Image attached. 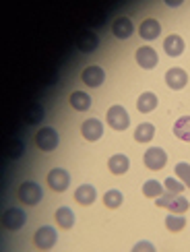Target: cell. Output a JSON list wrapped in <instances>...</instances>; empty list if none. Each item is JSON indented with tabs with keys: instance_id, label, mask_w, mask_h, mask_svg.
<instances>
[{
	"instance_id": "obj_1",
	"label": "cell",
	"mask_w": 190,
	"mask_h": 252,
	"mask_svg": "<svg viewBox=\"0 0 190 252\" xmlns=\"http://www.w3.org/2000/svg\"><path fill=\"white\" fill-rule=\"evenodd\" d=\"M157 207L170 209L172 213H186V211H188V201H186L182 194L167 192V194L157 196Z\"/></svg>"
},
{
	"instance_id": "obj_2",
	"label": "cell",
	"mask_w": 190,
	"mask_h": 252,
	"mask_svg": "<svg viewBox=\"0 0 190 252\" xmlns=\"http://www.w3.org/2000/svg\"><path fill=\"white\" fill-rule=\"evenodd\" d=\"M27 221V215L23 209H15V207H8L6 211L2 213V227L4 229H10V232H17L25 225Z\"/></svg>"
},
{
	"instance_id": "obj_3",
	"label": "cell",
	"mask_w": 190,
	"mask_h": 252,
	"mask_svg": "<svg viewBox=\"0 0 190 252\" xmlns=\"http://www.w3.org/2000/svg\"><path fill=\"white\" fill-rule=\"evenodd\" d=\"M41 196H44V190L35 182H23L19 186V198L25 205H37L41 201Z\"/></svg>"
},
{
	"instance_id": "obj_4",
	"label": "cell",
	"mask_w": 190,
	"mask_h": 252,
	"mask_svg": "<svg viewBox=\"0 0 190 252\" xmlns=\"http://www.w3.org/2000/svg\"><path fill=\"white\" fill-rule=\"evenodd\" d=\"M35 143L41 151H54L58 143H60V136L54 128H50V126H46V128H41L37 134H35Z\"/></svg>"
},
{
	"instance_id": "obj_5",
	"label": "cell",
	"mask_w": 190,
	"mask_h": 252,
	"mask_svg": "<svg viewBox=\"0 0 190 252\" xmlns=\"http://www.w3.org/2000/svg\"><path fill=\"white\" fill-rule=\"evenodd\" d=\"M108 124L114 130H126L130 124V116L122 106H112L108 110Z\"/></svg>"
},
{
	"instance_id": "obj_6",
	"label": "cell",
	"mask_w": 190,
	"mask_h": 252,
	"mask_svg": "<svg viewBox=\"0 0 190 252\" xmlns=\"http://www.w3.org/2000/svg\"><path fill=\"white\" fill-rule=\"evenodd\" d=\"M145 165L149 167V170L157 172V170H161V167L167 163V153L161 149V147H151V149H147L145 151Z\"/></svg>"
},
{
	"instance_id": "obj_7",
	"label": "cell",
	"mask_w": 190,
	"mask_h": 252,
	"mask_svg": "<svg viewBox=\"0 0 190 252\" xmlns=\"http://www.w3.org/2000/svg\"><path fill=\"white\" fill-rule=\"evenodd\" d=\"M48 184L52 190H56V192H64L68 184H70V176L66 170H62V167H54L50 174H48Z\"/></svg>"
},
{
	"instance_id": "obj_8",
	"label": "cell",
	"mask_w": 190,
	"mask_h": 252,
	"mask_svg": "<svg viewBox=\"0 0 190 252\" xmlns=\"http://www.w3.org/2000/svg\"><path fill=\"white\" fill-rule=\"evenodd\" d=\"M33 242H35V246L41 248V250L54 248V244H56V229L50 227V225H41L37 232H35Z\"/></svg>"
},
{
	"instance_id": "obj_9",
	"label": "cell",
	"mask_w": 190,
	"mask_h": 252,
	"mask_svg": "<svg viewBox=\"0 0 190 252\" xmlns=\"http://www.w3.org/2000/svg\"><path fill=\"white\" fill-rule=\"evenodd\" d=\"M136 62L141 64V68H147L151 70L157 66V62H159V56H157V52L151 48V46H143L136 50Z\"/></svg>"
},
{
	"instance_id": "obj_10",
	"label": "cell",
	"mask_w": 190,
	"mask_h": 252,
	"mask_svg": "<svg viewBox=\"0 0 190 252\" xmlns=\"http://www.w3.org/2000/svg\"><path fill=\"white\" fill-rule=\"evenodd\" d=\"M165 83H167V87L174 89V91H180L186 87V83H188V75H186V70L184 68H170L165 72Z\"/></svg>"
},
{
	"instance_id": "obj_11",
	"label": "cell",
	"mask_w": 190,
	"mask_h": 252,
	"mask_svg": "<svg viewBox=\"0 0 190 252\" xmlns=\"http://www.w3.org/2000/svg\"><path fill=\"white\" fill-rule=\"evenodd\" d=\"M81 132H83V136H85L87 141H97V139H101V134H103V126H101V122L97 118H89V120L83 122Z\"/></svg>"
},
{
	"instance_id": "obj_12",
	"label": "cell",
	"mask_w": 190,
	"mask_h": 252,
	"mask_svg": "<svg viewBox=\"0 0 190 252\" xmlns=\"http://www.w3.org/2000/svg\"><path fill=\"white\" fill-rule=\"evenodd\" d=\"M81 79L89 87H99L101 83H103V79H105V72H103L101 66H87L85 70H83Z\"/></svg>"
},
{
	"instance_id": "obj_13",
	"label": "cell",
	"mask_w": 190,
	"mask_h": 252,
	"mask_svg": "<svg viewBox=\"0 0 190 252\" xmlns=\"http://www.w3.org/2000/svg\"><path fill=\"white\" fill-rule=\"evenodd\" d=\"M112 31H114V35L118 39H128L132 35V31H134V25H132V21L128 17H118L114 21Z\"/></svg>"
},
{
	"instance_id": "obj_14",
	"label": "cell",
	"mask_w": 190,
	"mask_h": 252,
	"mask_svg": "<svg viewBox=\"0 0 190 252\" xmlns=\"http://www.w3.org/2000/svg\"><path fill=\"white\" fill-rule=\"evenodd\" d=\"M139 33H141V37L147 39V41L157 39V37H159V33H161L159 21H157V19H145L143 23H141V27H139Z\"/></svg>"
},
{
	"instance_id": "obj_15",
	"label": "cell",
	"mask_w": 190,
	"mask_h": 252,
	"mask_svg": "<svg viewBox=\"0 0 190 252\" xmlns=\"http://www.w3.org/2000/svg\"><path fill=\"white\" fill-rule=\"evenodd\" d=\"M163 48H165V54H167V56L176 58V56H180L182 52H184L186 44H184V39H182L180 35H176V33H174V35H167V37H165Z\"/></svg>"
},
{
	"instance_id": "obj_16",
	"label": "cell",
	"mask_w": 190,
	"mask_h": 252,
	"mask_svg": "<svg viewBox=\"0 0 190 252\" xmlns=\"http://www.w3.org/2000/svg\"><path fill=\"white\" fill-rule=\"evenodd\" d=\"M95 198H97V192L91 184H81L77 190H75V201L79 205H93Z\"/></svg>"
},
{
	"instance_id": "obj_17",
	"label": "cell",
	"mask_w": 190,
	"mask_h": 252,
	"mask_svg": "<svg viewBox=\"0 0 190 252\" xmlns=\"http://www.w3.org/2000/svg\"><path fill=\"white\" fill-rule=\"evenodd\" d=\"M97 46H99V39L93 31H83L77 37V48L81 52H93V50H97Z\"/></svg>"
},
{
	"instance_id": "obj_18",
	"label": "cell",
	"mask_w": 190,
	"mask_h": 252,
	"mask_svg": "<svg viewBox=\"0 0 190 252\" xmlns=\"http://www.w3.org/2000/svg\"><path fill=\"white\" fill-rule=\"evenodd\" d=\"M136 108H139V112H143V114L153 112L157 108V95H155V93H151V91L141 93V97L136 99Z\"/></svg>"
},
{
	"instance_id": "obj_19",
	"label": "cell",
	"mask_w": 190,
	"mask_h": 252,
	"mask_svg": "<svg viewBox=\"0 0 190 252\" xmlns=\"http://www.w3.org/2000/svg\"><path fill=\"white\" fill-rule=\"evenodd\" d=\"M108 165H110V172H112V174H116V176H122V174L128 172L130 161H128V157H126V155L118 153V155H114V157H112Z\"/></svg>"
},
{
	"instance_id": "obj_20",
	"label": "cell",
	"mask_w": 190,
	"mask_h": 252,
	"mask_svg": "<svg viewBox=\"0 0 190 252\" xmlns=\"http://www.w3.org/2000/svg\"><path fill=\"white\" fill-rule=\"evenodd\" d=\"M70 106L75 108L77 112L89 110V108H91V97H89V93H83V91L70 93Z\"/></svg>"
},
{
	"instance_id": "obj_21",
	"label": "cell",
	"mask_w": 190,
	"mask_h": 252,
	"mask_svg": "<svg viewBox=\"0 0 190 252\" xmlns=\"http://www.w3.org/2000/svg\"><path fill=\"white\" fill-rule=\"evenodd\" d=\"M44 116H46V112L41 108V103H29L27 110H25V122L27 124H39L44 120Z\"/></svg>"
},
{
	"instance_id": "obj_22",
	"label": "cell",
	"mask_w": 190,
	"mask_h": 252,
	"mask_svg": "<svg viewBox=\"0 0 190 252\" xmlns=\"http://www.w3.org/2000/svg\"><path fill=\"white\" fill-rule=\"evenodd\" d=\"M174 134H176L180 141L190 143V116H182V118L176 120V124H174Z\"/></svg>"
},
{
	"instance_id": "obj_23",
	"label": "cell",
	"mask_w": 190,
	"mask_h": 252,
	"mask_svg": "<svg viewBox=\"0 0 190 252\" xmlns=\"http://www.w3.org/2000/svg\"><path fill=\"white\" fill-rule=\"evenodd\" d=\"M153 134H155V126L149 124V122H143L136 126V130H134V141L136 143H149L153 139Z\"/></svg>"
},
{
	"instance_id": "obj_24",
	"label": "cell",
	"mask_w": 190,
	"mask_h": 252,
	"mask_svg": "<svg viewBox=\"0 0 190 252\" xmlns=\"http://www.w3.org/2000/svg\"><path fill=\"white\" fill-rule=\"evenodd\" d=\"M56 223L62 229H70L72 225H75V213H72L68 207H60L56 211Z\"/></svg>"
},
{
	"instance_id": "obj_25",
	"label": "cell",
	"mask_w": 190,
	"mask_h": 252,
	"mask_svg": "<svg viewBox=\"0 0 190 252\" xmlns=\"http://www.w3.org/2000/svg\"><path fill=\"white\" fill-rule=\"evenodd\" d=\"M23 151H25V145L19 139H10L4 147V155L8 157V159H17V157L23 155Z\"/></svg>"
},
{
	"instance_id": "obj_26",
	"label": "cell",
	"mask_w": 190,
	"mask_h": 252,
	"mask_svg": "<svg viewBox=\"0 0 190 252\" xmlns=\"http://www.w3.org/2000/svg\"><path fill=\"white\" fill-rule=\"evenodd\" d=\"M184 225H186V219L182 217V213H172L165 217V227L170 232H180V229H184Z\"/></svg>"
},
{
	"instance_id": "obj_27",
	"label": "cell",
	"mask_w": 190,
	"mask_h": 252,
	"mask_svg": "<svg viewBox=\"0 0 190 252\" xmlns=\"http://www.w3.org/2000/svg\"><path fill=\"white\" fill-rule=\"evenodd\" d=\"M143 194L149 196V198H157V196L163 194V186L157 182V180H147L143 184Z\"/></svg>"
},
{
	"instance_id": "obj_28",
	"label": "cell",
	"mask_w": 190,
	"mask_h": 252,
	"mask_svg": "<svg viewBox=\"0 0 190 252\" xmlns=\"http://www.w3.org/2000/svg\"><path fill=\"white\" fill-rule=\"evenodd\" d=\"M103 205L108 209H118L122 205V192L120 190H108L103 194Z\"/></svg>"
},
{
	"instance_id": "obj_29",
	"label": "cell",
	"mask_w": 190,
	"mask_h": 252,
	"mask_svg": "<svg viewBox=\"0 0 190 252\" xmlns=\"http://www.w3.org/2000/svg\"><path fill=\"white\" fill-rule=\"evenodd\" d=\"M176 176L180 178V182H184V186L190 188V165L188 163H178L176 165Z\"/></svg>"
},
{
	"instance_id": "obj_30",
	"label": "cell",
	"mask_w": 190,
	"mask_h": 252,
	"mask_svg": "<svg viewBox=\"0 0 190 252\" xmlns=\"http://www.w3.org/2000/svg\"><path fill=\"white\" fill-rule=\"evenodd\" d=\"M165 188H167V192H174V194H180V192H184V182H178V180H174V178H167L165 180Z\"/></svg>"
},
{
	"instance_id": "obj_31",
	"label": "cell",
	"mask_w": 190,
	"mask_h": 252,
	"mask_svg": "<svg viewBox=\"0 0 190 252\" xmlns=\"http://www.w3.org/2000/svg\"><path fill=\"white\" fill-rule=\"evenodd\" d=\"M132 250H134V252H141V250H149V252H153L155 248H153V244H149V242H139Z\"/></svg>"
},
{
	"instance_id": "obj_32",
	"label": "cell",
	"mask_w": 190,
	"mask_h": 252,
	"mask_svg": "<svg viewBox=\"0 0 190 252\" xmlns=\"http://www.w3.org/2000/svg\"><path fill=\"white\" fill-rule=\"evenodd\" d=\"M167 6H170V8H176V6H180L182 2H180V0H167V2H165Z\"/></svg>"
}]
</instances>
